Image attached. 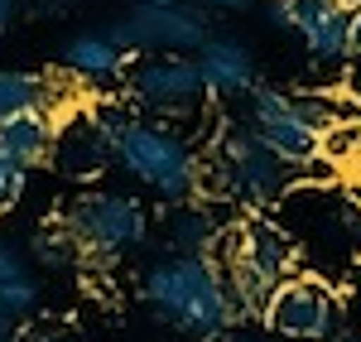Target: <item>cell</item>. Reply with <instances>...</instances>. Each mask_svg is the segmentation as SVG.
Masks as SVG:
<instances>
[{"instance_id":"6da1fadb","label":"cell","mask_w":361,"mask_h":342,"mask_svg":"<svg viewBox=\"0 0 361 342\" xmlns=\"http://www.w3.org/2000/svg\"><path fill=\"white\" fill-rule=\"evenodd\" d=\"M140 299L188 338H222L241 323L222 265L212 256H164L140 280Z\"/></svg>"},{"instance_id":"7a4b0ae2","label":"cell","mask_w":361,"mask_h":342,"mask_svg":"<svg viewBox=\"0 0 361 342\" xmlns=\"http://www.w3.org/2000/svg\"><path fill=\"white\" fill-rule=\"evenodd\" d=\"M97 121L116 145V164L135 183H149L164 202H178V207L193 193H202V159L188 145V135H178L173 126H159V121L116 111V106H102Z\"/></svg>"},{"instance_id":"3957f363","label":"cell","mask_w":361,"mask_h":342,"mask_svg":"<svg viewBox=\"0 0 361 342\" xmlns=\"http://www.w3.org/2000/svg\"><path fill=\"white\" fill-rule=\"evenodd\" d=\"M294 164L279 159L270 145L255 135V126H222L212 140V159H202V193H226L241 207H270L284 198Z\"/></svg>"},{"instance_id":"277c9868","label":"cell","mask_w":361,"mask_h":342,"mask_svg":"<svg viewBox=\"0 0 361 342\" xmlns=\"http://www.w3.org/2000/svg\"><path fill=\"white\" fill-rule=\"evenodd\" d=\"M121 54H202L212 39V10L202 5H135L102 29Z\"/></svg>"},{"instance_id":"5b68a950","label":"cell","mask_w":361,"mask_h":342,"mask_svg":"<svg viewBox=\"0 0 361 342\" xmlns=\"http://www.w3.org/2000/svg\"><path fill=\"white\" fill-rule=\"evenodd\" d=\"M63 227L78 236L82 256L116 260L121 251H130V246H140L149 236V217L126 193H82V198H73Z\"/></svg>"},{"instance_id":"8992f818","label":"cell","mask_w":361,"mask_h":342,"mask_svg":"<svg viewBox=\"0 0 361 342\" xmlns=\"http://www.w3.org/2000/svg\"><path fill=\"white\" fill-rule=\"evenodd\" d=\"M126 92L140 111L159 116V121H183L207 102V83H202V68L197 58L183 54H154L140 58L126 78Z\"/></svg>"},{"instance_id":"52a82bcc","label":"cell","mask_w":361,"mask_h":342,"mask_svg":"<svg viewBox=\"0 0 361 342\" xmlns=\"http://www.w3.org/2000/svg\"><path fill=\"white\" fill-rule=\"evenodd\" d=\"M265 323L275 328L279 338L294 342H328L342 333V299L323 280H308V275H294L275 289L270 309H265Z\"/></svg>"},{"instance_id":"ba28073f","label":"cell","mask_w":361,"mask_h":342,"mask_svg":"<svg viewBox=\"0 0 361 342\" xmlns=\"http://www.w3.org/2000/svg\"><path fill=\"white\" fill-rule=\"evenodd\" d=\"M250 126L289 164H313L323 154V145H328V135L299 111L294 92H275V87H255L250 92Z\"/></svg>"},{"instance_id":"9c48e42d","label":"cell","mask_w":361,"mask_h":342,"mask_svg":"<svg viewBox=\"0 0 361 342\" xmlns=\"http://www.w3.org/2000/svg\"><path fill=\"white\" fill-rule=\"evenodd\" d=\"M106 159H116V145L102 130L97 111H68L58 121L54 169H63L68 178H97V173L106 169Z\"/></svg>"},{"instance_id":"30bf717a","label":"cell","mask_w":361,"mask_h":342,"mask_svg":"<svg viewBox=\"0 0 361 342\" xmlns=\"http://www.w3.org/2000/svg\"><path fill=\"white\" fill-rule=\"evenodd\" d=\"M197 68H202L207 97H250L260 87L255 54H250V44H241L236 34H212L202 44V54H197Z\"/></svg>"},{"instance_id":"8fae6325","label":"cell","mask_w":361,"mask_h":342,"mask_svg":"<svg viewBox=\"0 0 361 342\" xmlns=\"http://www.w3.org/2000/svg\"><path fill=\"white\" fill-rule=\"evenodd\" d=\"M357 0H323L304 10L299 20V39H304L308 58L318 63H352V29H357Z\"/></svg>"},{"instance_id":"7c38bea8","label":"cell","mask_w":361,"mask_h":342,"mask_svg":"<svg viewBox=\"0 0 361 342\" xmlns=\"http://www.w3.org/2000/svg\"><path fill=\"white\" fill-rule=\"evenodd\" d=\"M241 256H246L260 275H270L275 285H284V280L299 275L304 251H299V241L279 227V222H270V217H246V222H241Z\"/></svg>"},{"instance_id":"4fadbf2b","label":"cell","mask_w":361,"mask_h":342,"mask_svg":"<svg viewBox=\"0 0 361 342\" xmlns=\"http://www.w3.org/2000/svg\"><path fill=\"white\" fill-rule=\"evenodd\" d=\"M63 87L49 73H20V68H0V126L20 121V116H58L63 121Z\"/></svg>"},{"instance_id":"5bb4252c","label":"cell","mask_w":361,"mask_h":342,"mask_svg":"<svg viewBox=\"0 0 361 342\" xmlns=\"http://www.w3.org/2000/svg\"><path fill=\"white\" fill-rule=\"evenodd\" d=\"M63 73L87 87H111L130 78V54H121L106 34H73L63 44Z\"/></svg>"},{"instance_id":"9a60e30c","label":"cell","mask_w":361,"mask_h":342,"mask_svg":"<svg viewBox=\"0 0 361 342\" xmlns=\"http://www.w3.org/2000/svg\"><path fill=\"white\" fill-rule=\"evenodd\" d=\"M54 140H58V116H20L0 126V154L20 169H39L54 159Z\"/></svg>"},{"instance_id":"2e32d148","label":"cell","mask_w":361,"mask_h":342,"mask_svg":"<svg viewBox=\"0 0 361 342\" xmlns=\"http://www.w3.org/2000/svg\"><path fill=\"white\" fill-rule=\"evenodd\" d=\"M217 217L207 212V207H178V212H169V251L173 256H212V246H217Z\"/></svg>"},{"instance_id":"e0dca14e","label":"cell","mask_w":361,"mask_h":342,"mask_svg":"<svg viewBox=\"0 0 361 342\" xmlns=\"http://www.w3.org/2000/svg\"><path fill=\"white\" fill-rule=\"evenodd\" d=\"M29 246H34V256L44 260V265H78L82 260V246H78V236L68 227H44L29 236Z\"/></svg>"},{"instance_id":"ac0fdd59","label":"cell","mask_w":361,"mask_h":342,"mask_svg":"<svg viewBox=\"0 0 361 342\" xmlns=\"http://www.w3.org/2000/svg\"><path fill=\"white\" fill-rule=\"evenodd\" d=\"M39 309V280L34 275H15L10 285H0V314L10 318V323H20V318H29Z\"/></svg>"},{"instance_id":"d6986e66","label":"cell","mask_w":361,"mask_h":342,"mask_svg":"<svg viewBox=\"0 0 361 342\" xmlns=\"http://www.w3.org/2000/svg\"><path fill=\"white\" fill-rule=\"evenodd\" d=\"M25 178H29V173L20 169V164H10V159L0 154V212H10V207L20 202V193H25Z\"/></svg>"},{"instance_id":"ffe728a7","label":"cell","mask_w":361,"mask_h":342,"mask_svg":"<svg viewBox=\"0 0 361 342\" xmlns=\"http://www.w3.org/2000/svg\"><path fill=\"white\" fill-rule=\"evenodd\" d=\"M299 20H304V10L294 0H265V25L270 29H294L299 34Z\"/></svg>"},{"instance_id":"44dd1931","label":"cell","mask_w":361,"mask_h":342,"mask_svg":"<svg viewBox=\"0 0 361 342\" xmlns=\"http://www.w3.org/2000/svg\"><path fill=\"white\" fill-rule=\"evenodd\" d=\"M342 92L352 97V106H361V58L347 63V78H342Z\"/></svg>"},{"instance_id":"7402d4cb","label":"cell","mask_w":361,"mask_h":342,"mask_svg":"<svg viewBox=\"0 0 361 342\" xmlns=\"http://www.w3.org/2000/svg\"><path fill=\"white\" fill-rule=\"evenodd\" d=\"M15 275H25V265H20V256L10 246H0V285H10Z\"/></svg>"},{"instance_id":"603a6c76","label":"cell","mask_w":361,"mask_h":342,"mask_svg":"<svg viewBox=\"0 0 361 342\" xmlns=\"http://www.w3.org/2000/svg\"><path fill=\"white\" fill-rule=\"evenodd\" d=\"M15 20H20V0H0V34L15 29Z\"/></svg>"},{"instance_id":"cb8c5ba5","label":"cell","mask_w":361,"mask_h":342,"mask_svg":"<svg viewBox=\"0 0 361 342\" xmlns=\"http://www.w3.org/2000/svg\"><path fill=\"white\" fill-rule=\"evenodd\" d=\"M202 10H246L250 0H197Z\"/></svg>"},{"instance_id":"d4e9b609","label":"cell","mask_w":361,"mask_h":342,"mask_svg":"<svg viewBox=\"0 0 361 342\" xmlns=\"http://www.w3.org/2000/svg\"><path fill=\"white\" fill-rule=\"evenodd\" d=\"M39 342H82V338H78V333H44Z\"/></svg>"},{"instance_id":"484cf974","label":"cell","mask_w":361,"mask_h":342,"mask_svg":"<svg viewBox=\"0 0 361 342\" xmlns=\"http://www.w3.org/2000/svg\"><path fill=\"white\" fill-rule=\"evenodd\" d=\"M352 58H361V10H357V29H352Z\"/></svg>"},{"instance_id":"4316f807","label":"cell","mask_w":361,"mask_h":342,"mask_svg":"<svg viewBox=\"0 0 361 342\" xmlns=\"http://www.w3.org/2000/svg\"><path fill=\"white\" fill-rule=\"evenodd\" d=\"M0 338H15V323H10L5 314H0Z\"/></svg>"},{"instance_id":"83f0119b","label":"cell","mask_w":361,"mask_h":342,"mask_svg":"<svg viewBox=\"0 0 361 342\" xmlns=\"http://www.w3.org/2000/svg\"><path fill=\"white\" fill-rule=\"evenodd\" d=\"M135 5H178V0H135Z\"/></svg>"},{"instance_id":"f1b7e54d","label":"cell","mask_w":361,"mask_h":342,"mask_svg":"<svg viewBox=\"0 0 361 342\" xmlns=\"http://www.w3.org/2000/svg\"><path fill=\"white\" fill-rule=\"evenodd\" d=\"M294 5H299V10H313V5H323V0H294Z\"/></svg>"},{"instance_id":"f546056e","label":"cell","mask_w":361,"mask_h":342,"mask_svg":"<svg viewBox=\"0 0 361 342\" xmlns=\"http://www.w3.org/2000/svg\"><path fill=\"white\" fill-rule=\"evenodd\" d=\"M337 342H361V333H347V338H337Z\"/></svg>"},{"instance_id":"4dcf8cb0","label":"cell","mask_w":361,"mask_h":342,"mask_svg":"<svg viewBox=\"0 0 361 342\" xmlns=\"http://www.w3.org/2000/svg\"><path fill=\"white\" fill-rule=\"evenodd\" d=\"M241 342H260V338H241Z\"/></svg>"},{"instance_id":"1f68e13d","label":"cell","mask_w":361,"mask_h":342,"mask_svg":"<svg viewBox=\"0 0 361 342\" xmlns=\"http://www.w3.org/2000/svg\"><path fill=\"white\" fill-rule=\"evenodd\" d=\"M0 342H15V338H0Z\"/></svg>"}]
</instances>
